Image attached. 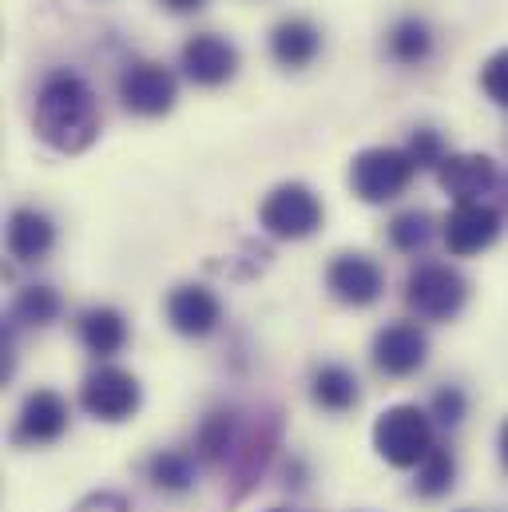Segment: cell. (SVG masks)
<instances>
[{
    "label": "cell",
    "instance_id": "cell-1",
    "mask_svg": "<svg viewBox=\"0 0 508 512\" xmlns=\"http://www.w3.org/2000/svg\"><path fill=\"white\" fill-rule=\"evenodd\" d=\"M100 128H104L100 100L80 72L56 68L40 80L32 104V131L40 143H48L60 155H80L100 139Z\"/></svg>",
    "mask_w": 508,
    "mask_h": 512
},
{
    "label": "cell",
    "instance_id": "cell-2",
    "mask_svg": "<svg viewBox=\"0 0 508 512\" xmlns=\"http://www.w3.org/2000/svg\"><path fill=\"white\" fill-rule=\"evenodd\" d=\"M433 417L429 409L413 405V401H401V405H389L385 413H378L374 421V453L389 469H417L433 445H437V433H433Z\"/></svg>",
    "mask_w": 508,
    "mask_h": 512
},
{
    "label": "cell",
    "instance_id": "cell-3",
    "mask_svg": "<svg viewBox=\"0 0 508 512\" xmlns=\"http://www.w3.org/2000/svg\"><path fill=\"white\" fill-rule=\"evenodd\" d=\"M322 223H326L322 199L298 179L270 187V195L258 203V227L278 243H302V239L318 235Z\"/></svg>",
    "mask_w": 508,
    "mask_h": 512
},
{
    "label": "cell",
    "instance_id": "cell-4",
    "mask_svg": "<svg viewBox=\"0 0 508 512\" xmlns=\"http://www.w3.org/2000/svg\"><path fill=\"white\" fill-rule=\"evenodd\" d=\"M469 302V278L449 262H421L405 278V306L425 322H449Z\"/></svg>",
    "mask_w": 508,
    "mask_h": 512
},
{
    "label": "cell",
    "instance_id": "cell-5",
    "mask_svg": "<svg viewBox=\"0 0 508 512\" xmlns=\"http://www.w3.org/2000/svg\"><path fill=\"white\" fill-rule=\"evenodd\" d=\"M413 159L405 155V147H366L350 159V191L370 203H393L397 195H405V187L413 183Z\"/></svg>",
    "mask_w": 508,
    "mask_h": 512
},
{
    "label": "cell",
    "instance_id": "cell-6",
    "mask_svg": "<svg viewBox=\"0 0 508 512\" xmlns=\"http://www.w3.org/2000/svg\"><path fill=\"white\" fill-rule=\"evenodd\" d=\"M139 405H143V385L124 366L100 362L80 382V409L104 425H124L139 413Z\"/></svg>",
    "mask_w": 508,
    "mask_h": 512
},
{
    "label": "cell",
    "instance_id": "cell-7",
    "mask_svg": "<svg viewBox=\"0 0 508 512\" xmlns=\"http://www.w3.org/2000/svg\"><path fill=\"white\" fill-rule=\"evenodd\" d=\"M116 92H120V104L131 116H143V120H159L175 108L179 100V80L171 68L155 64V60H131L124 64L120 80H116Z\"/></svg>",
    "mask_w": 508,
    "mask_h": 512
},
{
    "label": "cell",
    "instance_id": "cell-8",
    "mask_svg": "<svg viewBox=\"0 0 508 512\" xmlns=\"http://www.w3.org/2000/svg\"><path fill=\"white\" fill-rule=\"evenodd\" d=\"M278 449H282V417H278V409L258 413V417H251L243 425L239 449H235V457L227 465L231 485H235V501H243L254 485L262 481V473L270 469V461H274Z\"/></svg>",
    "mask_w": 508,
    "mask_h": 512
},
{
    "label": "cell",
    "instance_id": "cell-9",
    "mask_svg": "<svg viewBox=\"0 0 508 512\" xmlns=\"http://www.w3.org/2000/svg\"><path fill=\"white\" fill-rule=\"evenodd\" d=\"M68 421H72L68 397H60L56 389H32L20 401V413L12 425V445H24V449L56 445L68 433Z\"/></svg>",
    "mask_w": 508,
    "mask_h": 512
},
{
    "label": "cell",
    "instance_id": "cell-10",
    "mask_svg": "<svg viewBox=\"0 0 508 512\" xmlns=\"http://www.w3.org/2000/svg\"><path fill=\"white\" fill-rule=\"evenodd\" d=\"M501 227H505V219L493 203H457L441 219V239L453 258H473L501 239Z\"/></svg>",
    "mask_w": 508,
    "mask_h": 512
},
{
    "label": "cell",
    "instance_id": "cell-11",
    "mask_svg": "<svg viewBox=\"0 0 508 512\" xmlns=\"http://www.w3.org/2000/svg\"><path fill=\"white\" fill-rule=\"evenodd\" d=\"M370 358L385 378H413L429 362V334L417 322H389L374 334Z\"/></svg>",
    "mask_w": 508,
    "mask_h": 512
},
{
    "label": "cell",
    "instance_id": "cell-12",
    "mask_svg": "<svg viewBox=\"0 0 508 512\" xmlns=\"http://www.w3.org/2000/svg\"><path fill=\"white\" fill-rule=\"evenodd\" d=\"M326 286L342 306H374L385 294V270L378 266V258H370L366 251H342L330 258L326 266Z\"/></svg>",
    "mask_w": 508,
    "mask_h": 512
},
{
    "label": "cell",
    "instance_id": "cell-13",
    "mask_svg": "<svg viewBox=\"0 0 508 512\" xmlns=\"http://www.w3.org/2000/svg\"><path fill=\"white\" fill-rule=\"evenodd\" d=\"M179 68L199 88H223L239 72V48L219 32H199V36H191L183 44Z\"/></svg>",
    "mask_w": 508,
    "mask_h": 512
},
{
    "label": "cell",
    "instance_id": "cell-14",
    "mask_svg": "<svg viewBox=\"0 0 508 512\" xmlns=\"http://www.w3.org/2000/svg\"><path fill=\"white\" fill-rule=\"evenodd\" d=\"M437 183L453 203H485V195L497 191L501 171L493 155L481 151H449V159L437 167Z\"/></svg>",
    "mask_w": 508,
    "mask_h": 512
},
{
    "label": "cell",
    "instance_id": "cell-15",
    "mask_svg": "<svg viewBox=\"0 0 508 512\" xmlns=\"http://www.w3.org/2000/svg\"><path fill=\"white\" fill-rule=\"evenodd\" d=\"M163 310H167L171 330L183 334V338H211L219 330V322H223V302L215 298V290H207L199 282L175 286L167 294Z\"/></svg>",
    "mask_w": 508,
    "mask_h": 512
},
{
    "label": "cell",
    "instance_id": "cell-16",
    "mask_svg": "<svg viewBox=\"0 0 508 512\" xmlns=\"http://www.w3.org/2000/svg\"><path fill=\"white\" fill-rule=\"evenodd\" d=\"M239 437H243V413L235 405H215L211 413H203L195 429V461L207 469H227L239 449Z\"/></svg>",
    "mask_w": 508,
    "mask_h": 512
},
{
    "label": "cell",
    "instance_id": "cell-17",
    "mask_svg": "<svg viewBox=\"0 0 508 512\" xmlns=\"http://www.w3.org/2000/svg\"><path fill=\"white\" fill-rule=\"evenodd\" d=\"M4 243H8V255L16 258V262H40V258L52 255V247H56V223L44 211H36V207H16L8 215Z\"/></svg>",
    "mask_w": 508,
    "mask_h": 512
},
{
    "label": "cell",
    "instance_id": "cell-18",
    "mask_svg": "<svg viewBox=\"0 0 508 512\" xmlns=\"http://www.w3.org/2000/svg\"><path fill=\"white\" fill-rule=\"evenodd\" d=\"M318 52H322V32L306 16H286V20L274 24V32H270V56H274V64L298 72V68H310L318 60Z\"/></svg>",
    "mask_w": 508,
    "mask_h": 512
},
{
    "label": "cell",
    "instance_id": "cell-19",
    "mask_svg": "<svg viewBox=\"0 0 508 512\" xmlns=\"http://www.w3.org/2000/svg\"><path fill=\"white\" fill-rule=\"evenodd\" d=\"M76 338L92 358L108 362L127 346V318L116 306H88L76 318Z\"/></svg>",
    "mask_w": 508,
    "mask_h": 512
},
{
    "label": "cell",
    "instance_id": "cell-20",
    "mask_svg": "<svg viewBox=\"0 0 508 512\" xmlns=\"http://www.w3.org/2000/svg\"><path fill=\"white\" fill-rule=\"evenodd\" d=\"M310 397H314V405L326 409V413H350V409H358V401H362V382H358V374H354L350 366L326 362V366H318V370L310 374Z\"/></svg>",
    "mask_w": 508,
    "mask_h": 512
},
{
    "label": "cell",
    "instance_id": "cell-21",
    "mask_svg": "<svg viewBox=\"0 0 508 512\" xmlns=\"http://www.w3.org/2000/svg\"><path fill=\"white\" fill-rule=\"evenodd\" d=\"M143 473H147V481H151L159 493H167V497H183V493L195 489L199 461H195V453H187V449H159V453L147 457Z\"/></svg>",
    "mask_w": 508,
    "mask_h": 512
},
{
    "label": "cell",
    "instance_id": "cell-22",
    "mask_svg": "<svg viewBox=\"0 0 508 512\" xmlns=\"http://www.w3.org/2000/svg\"><path fill=\"white\" fill-rule=\"evenodd\" d=\"M64 302L52 286L44 282H32V286H20V294L12 298V310H8V322L12 326H28V330H44L60 318Z\"/></svg>",
    "mask_w": 508,
    "mask_h": 512
},
{
    "label": "cell",
    "instance_id": "cell-23",
    "mask_svg": "<svg viewBox=\"0 0 508 512\" xmlns=\"http://www.w3.org/2000/svg\"><path fill=\"white\" fill-rule=\"evenodd\" d=\"M453 485H457V453L437 441L433 453L413 469V493L421 501H441L453 493Z\"/></svg>",
    "mask_w": 508,
    "mask_h": 512
},
{
    "label": "cell",
    "instance_id": "cell-24",
    "mask_svg": "<svg viewBox=\"0 0 508 512\" xmlns=\"http://www.w3.org/2000/svg\"><path fill=\"white\" fill-rule=\"evenodd\" d=\"M385 48H389V56H393L397 64L417 68V64H425V60L433 56V32H429V24H425L421 16H401V20L389 28Z\"/></svg>",
    "mask_w": 508,
    "mask_h": 512
},
{
    "label": "cell",
    "instance_id": "cell-25",
    "mask_svg": "<svg viewBox=\"0 0 508 512\" xmlns=\"http://www.w3.org/2000/svg\"><path fill=\"white\" fill-rule=\"evenodd\" d=\"M433 235H437V219H433L429 211H421V207L397 211V215L389 219V227H385L389 247L401 251V255H421V251L433 243Z\"/></svg>",
    "mask_w": 508,
    "mask_h": 512
},
{
    "label": "cell",
    "instance_id": "cell-26",
    "mask_svg": "<svg viewBox=\"0 0 508 512\" xmlns=\"http://www.w3.org/2000/svg\"><path fill=\"white\" fill-rule=\"evenodd\" d=\"M405 155L413 159L417 171H437L449 159V147H445V135L437 128H413L409 143H405Z\"/></svg>",
    "mask_w": 508,
    "mask_h": 512
},
{
    "label": "cell",
    "instance_id": "cell-27",
    "mask_svg": "<svg viewBox=\"0 0 508 512\" xmlns=\"http://www.w3.org/2000/svg\"><path fill=\"white\" fill-rule=\"evenodd\" d=\"M429 417H433L437 425H445V429H457V425L469 417V393H465L461 385H441V389H433V397H429Z\"/></svg>",
    "mask_w": 508,
    "mask_h": 512
},
{
    "label": "cell",
    "instance_id": "cell-28",
    "mask_svg": "<svg viewBox=\"0 0 508 512\" xmlns=\"http://www.w3.org/2000/svg\"><path fill=\"white\" fill-rule=\"evenodd\" d=\"M481 88L493 104L508 108V48L493 52L485 64H481Z\"/></svg>",
    "mask_w": 508,
    "mask_h": 512
},
{
    "label": "cell",
    "instance_id": "cell-29",
    "mask_svg": "<svg viewBox=\"0 0 508 512\" xmlns=\"http://www.w3.org/2000/svg\"><path fill=\"white\" fill-rule=\"evenodd\" d=\"M72 512H135V505L127 501L124 493H92V497H84Z\"/></svg>",
    "mask_w": 508,
    "mask_h": 512
},
{
    "label": "cell",
    "instance_id": "cell-30",
    "mask_svg": "<svg viewBox=\"0 0 508 512\" xmlns=\"http://www.w3.org/2000/svg\"><path fill=\"white\" fill-rule=\"evenodd\" d=\"M286 489H306V465L298 457H290L286 465Z\"/></svg>",
    "mask_w": 508,
    "mask_h": 512
},
{
    "label": "cell",
    "instance_id": "cell-31",
    "mask_svg": "<svg viewBox=\"0 0 508 512\" xmlns=\"http://www.w3.org/2000/svg\"><path fill=\"white\" fill-rule=\"evenodd\" d=\"M159 4H163L167 12H179V16H183V12H199L207 0H159Z\"/></svg>",
    "mask_w": 508,
    "mask_h": 512
},
{
    "label": "cell",
    "instance_id": "cell-32",
    "mask_svg": "<svg viewBox=\"0 0 508 512\" xmlns=\"http://www.w3.org/2000/svg\"><path fill=\"white\" fill-rule=\"evenodd\" d=\"M497 457H501V469L508 473V417L501 421V429H497Z\"/></svg>",
    "mask_w": 508,
    "mask_h": 512
},
{
    "label": "cell",
    "instance_id": "cell-33",
    "mask_svg": "<svg viewBox=\"0 0 508 512\" xmlns=\"http://www.w3.org/2000/svg\"><path fill=\"white\" fill-rule=\"evenodd\" d=\"M270 512H290V509H270Z\"/></svg>",
    "mask_w": 508,
    "mask_h": 512
}]
</instances>
